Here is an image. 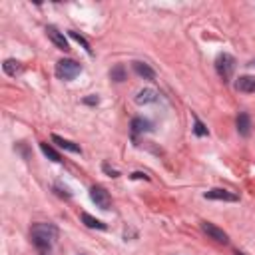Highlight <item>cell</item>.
<instances>
[{"label":"cell","mask_w":255,"mask_h":255,"mask_svg":"<svg viewBox=\"0 0 255 255\" xmlns=\"http://www.w3.org/2000/svg\"><path fill=\"white\" fill-rule=\"evenodd\" d=\"M237 132H239V136H243V138H247L249 134H251V118H249V114H245V112H241L239 116H237Z\"/></svg>","instance_id":"cell-10"},{"label":"cell","mask_w":255,"mask_h":255,"mask_svg":"<svg viewBox=\"0 0 255 255\" xmlns=\"http://www.w3.org/2000/svg\"><path fill=\"white\" fill-rule=\"evenodd\" d=\"M235 90L245 92V94L255 92V76H239L237 82H235Z\"/></svg>","instance_id":"cell-9"},{"label":"cell","mask_w":255,"mask_h":255,"mask_svg":"<svg viewBox=\"0 0 255 255\" xmlns=\"http://www.w3.org/2000/svg\"><path fill=\"white\" fill-rule=\"evenodd\" d=\"M90 200L98 205L100 209H110V205H112V198H110V194L102 185H94L90 189Z\"/></svg>","instance_id":"cell-4"},{"label":"cell","mask_w":255,"mask_h":255,"mask_svg":"<svg viewBox=\"0 0 255 255\" xmlns=\"http://www.w3.org/2000/svg\"><path fill=\"white\" fill-rule=\"evenodd\" d=\"M2 70H4L8 76L16 78V76L22 72V64H20L18 60H12V58H8V60H4V64H2Z\"/></svg>","instance_id":"cell-13"},{"label":"cell","mask_w":255,"mask_h":255,"mask_svg":"<svg viewBox=\"0 0 255 255\" xmlns=\"http://www.w3.org/2000/svg\"><path fill=\"white\" fill-rule=\"evenodd\" d=\"M194 132H196V136H200V138H202V136H207V128L204 126V122H202L198 116L194 118Z\"/></svg>","instance_id":"cell-19"},{"label":"cell","mask_w":255,"mask_h":255,"mask_svg":"<svg viewBox=\"0 0 255 255\" xmlns=\"http://www.w3.org/2000/svg\"><path fill=\"white\" fill-rule=\"evenodd\" d=\"M40 150H42V153H44L46 157H50V159H52V162H62L60 153H58L52 146H48V144H44V142H42V144H40Z\"/></svg>","instance_id":"cell-16"},{"label":"cell","mask_w":255,"mask_h":255,"mask_svg":"<svg viewBox=\"0 0 255 255\" xmlns=\"http://www.w3.org/2000/svg\"><path fill=\"white\" fill-rule=\"evenodd\" d=\"M148 130H150V122L148 120H144V118H134L132 120V134L134 136H138L142 132H148Z\"/></svg>","instance_id":"cell-15"},{"label":"cell","mask_w":255,"mask_h":255,"mask_svg":"<svg viewBox=\"0 0 255 255\" xmlns=\"http://www.w3.org/2000/svg\"><path fill=\"white\" fill-rule=\"evenodd\" d=\"M54 191H56V194H58L60 198H66V200H70V198H72V194L68 191V187H62L60 183H56V185H54Z\"/></svg>","instance_id":"cell-20"},{"label":"cell","mask_w":255,"mask_h":255,"mask_svg":"<svg viewBox=\"0 0 255 255\" xmlns=\"http://www.w3.org/2000/svg\"><path fill=\"white\" fill-rule=\"evenodd\" d=\"M132 68H134V72H136L138 76H142L144 80H153V78H155V72L148 66L146 62H134Z\"/></svg>","instance_id":"cell-12"},{"label":"cell","mask_w":255,"mask_h":255,"mask_svg":"<svg viewBox=\"0 0 255 255\" xmlns=\"http://www.w3.org/2000/svg\"><path fill=\"white\" fill-rule=\"evenodd\" d=\"M102 170H104L108 176H112V178H118V176H120V172H118V170H114L110 164H104V166H102Z\"/></svg>","instance_id":"cell-21"},{"label":"cell","mask_w":255,"mask_h":255,"mask_svg":"<svg viewBox=\"0 0 255 255\" xmlns=\"http://www.w3.org/2000/svg\"><path fill=\"white\" fill-rule=\"evenodd\" d=\"M132 179H146V181H150V178H148L146 174H142V172H136V174H132Z\"/></svg>","instance_id":"cell-23"},{"label":"cell","mask_w":255,"mask_h":255,"mask_svg":"<svg viewBox=\"0 0 255 255\" xmlns=\"http://www.w3.org/2000/svg\"><path fill=\"white\" fill-rule=\"evenodd\" d=\"M110 78L116 80V82H124V80H126V70H124L122 64H118V66H114V68L110 70Z\"/></svg>","instance_id":"cell-17"},{"label":"cell","mask_w":255,"mask_h":255,"mask_svg":"<svg viewBox=\"0 0 255 255\" xmlns=\"http://www.w3.org/2000/svg\"><path fill=\"white\" fill-rule=\"evenodd\" d=\"M157 96H159V94H157L153 88H146V90L138 92V96H136V104H140V106L153 104V102H157Z\"/></svg>","instance_id":"cell-8"},{"label":"cell","mask_w":255,"mask_h":255,"mask_svg":"<svg viewBox=\"0 0 255 255\" xmlns=\"http://www.w3.org/2000/svg\"><path fill=\"white\" fill-rule=\"evenodd\" d=\"M100 100H98V96H88V98H84V104H88V106H96Z\"/></svg>","instance_id":"cell-22"},{"label":"cell","mask_w":255,"mask_h":255,"mask_svg":"<svg viewBox=\"0 0 255 255\" xmlns=\"http://www.w3.org/2000/svg\"><path fill=\"white\" fill-rule=\"evenodd\" d=\"M82 221H84V226L86 228H92V230H108V226L106 223H102L100 219H96V217H92L90 213H82Z\"/></svg>","instance_id":"cell-14"},{"label":"cell","mask_w":255,"mask_h":255,"mask_svg":"<svg viewBox=\"0 0 255 255\" xmlns=\"http://www.w3.org/2000/svg\"><path fill=\"white\" fill-rule=\"evenodd\" d=\"M82 72V66L78 62H74V60H60L58 64H56V76L60 78V80H74L78 74Z\"/></svg>","instance_id":"cell-3"},{"label":"cell","mask_w":255,"mask_h":255,"mask_svg":"<svg viewBox=\"0 0 255 255\" xmlns=\"http://www.w3.org/2000/svg\"><path fill=\"white\" fill-rule=\"evenodd\" d=\"M215 70L223 82H230V78L233 76V70H235V58L231 54H219L215 60Z\"/></svg>","instance_id":"cell-2"},{"label":"cell","mask_w":255,"mask_h":255,"mask_svg":"<svg viewBox=\"0 0 255 255\" xmlns=\"http://www.w3.org/2000/svg\"><path fill=\"white\" fill-rule=\"evenodd\" d=\"M30 237L32 243L40 251V255H50L52 245L58 239V228L52 226V223H34L30 230Z\"/></svg>","instance_id":"cell-1"},{"label":"cell","mask_w":255,"mask_h":255,"mask_svg":"<svg viewBox=\"0 0 255 255\" xmlns=\"http://www.w3.org/2000/svg\"><path fill=\"white\" fill-rule=\"evenodd\" d=\"M52 142L58 146V148H62V150H66V152H72V153H82V148L78 146V144H74V142H70V140H66V138H60V136H52Z\"/></svg>","instance_id":"cell-11"},{"label":"cell","mask_w":255,"mask_h":255,"mask_svg":"<svg viewBox=\"0 0 255 255\" xmlns=\"http://www.w3.org/2000/svg\"><path fill=\"white\" fill-rule=\"evenodd\" d=\"M202 231H204L207 237H211L213 241H217V243H223V245L230 243V235L223 231V230L215 228L213 223H209V221H202Z\"/></svg>","instance_id":"cell-5"},{"label":"cell","mask_w":255,"mask_h":255,"mask_svg":"<svg viewBox=\"0 0 255 255\" xmlns=\"http://www.w3.org/2000/svg\"><path fill=\"white\" fill-rule=\"evenodd\" d=\"M204 198H205V200H219V202H237V200H239L235 194H231V191L219 189V187H213V189L205 191Z\"/></svg>","instance_id":"cell-6"},{"label":"cell","mask_w":255,"mask_h":255,"mask_svg":"<svg viewBox=\"0 0 255 255\" xmlns=\"http://www.w3.org/2000/svg\"><path fill=\"white\" fill-rule=\"evenodd\" d=\"M46 32H48V38L54 42V46L58 48V50H64V52H66L70 46H68V40H66V36H64L62 34V32H58L54 26H48L46 28Z\"/></svg>","instance_id":"cell-7"},{"label":"cell","mask_w":255,"mask_h":255,"mask_svg":"<svg viewBox=\"0 0 255 255\" xmlns=\"http://www.w3.org/2000/svg\"><path fill=\"white\" fill-rule=\"evenodd\" d=\"M68 34H70V36H72V38H74V40H76L78 44H82V46H84V50H86L88 54H92V48H90V42H88V40H86V38H84L82 34H78V32H76V30H70V32H68Z\"/></svg>","instance_id":"cell-18"}]
</instances>
